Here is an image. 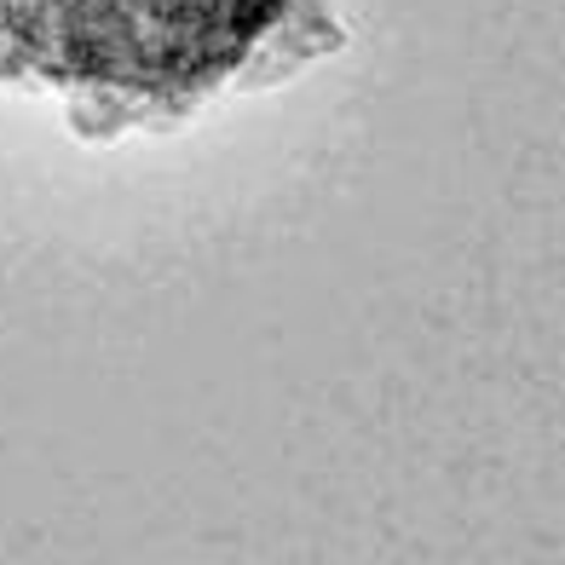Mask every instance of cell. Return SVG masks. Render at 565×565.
I'll return each mask as SVG.
<instances>
[{"label":"cell","instance_id":"cell-1","mask_svg":"<svg viewBox=\"0 0 565 565\" xmlns=\"http://www.w3.org/2000/svg\"><path fill=\"white\" fill-rule=\"evenodd\" d=\"M282 0H0V53L53 82L173 93L243 64Z\"/></svg>","mask_w":565,"mask_h":565}]
</instances>
